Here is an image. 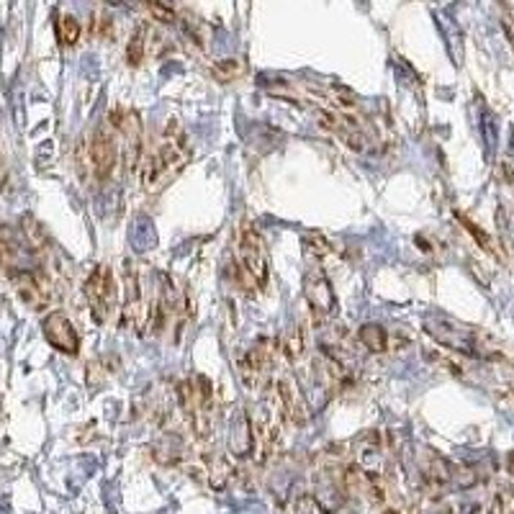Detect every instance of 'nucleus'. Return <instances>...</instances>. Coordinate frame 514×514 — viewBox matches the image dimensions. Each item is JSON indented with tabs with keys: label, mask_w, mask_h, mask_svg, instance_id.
Here are the masks:
<instances>
[{
	"label": "nucleus",
	"mask_w": 514,
	"mask_h": 514,
	"mask_svg": "<svg viewBox=\"0 0 514 514\" xmlns=\"http://www.w3.org/2000/svg\"><path fill=\"white\" fill-rule=\"evenodd\" d=\"M190 160V144L188 136L183 134V128L177 126L175 121H170L168 128L163 131V139L155 147V152L147 157L142 170V183L144 188L157 190L173 180L180 170L188 165Z\"/></svg>",
	"instance_id": "nucleus-1"
},
{
	"label": "nucleus",
	"mask_w": 514,
	"mask_h": 514,
	"mask_svg": "<svg viewBox=\"0 0 514 514\" xmlns=\"http://www.w3.org/2000/svg\"><path fill=\"white\" fill-rule=\"evenodd\" d=\"M234 273H237V285L244 291H263L268 283L265 239L252 226H244L234 244Z\"/></svg>",
	"instance_id": "nucleus-2"
},
{
	"label": "nucleus",
	"mask_w": 514,
	"mask_h": 514,
	"mask_svg": "<svg viewBox=\"0 0 514 514\" xmlns=\"http://www.w3.org/2000/svg\"><path fill=\"white\" fill-rule=\"evenodd\" d=\"M425 332L434 342L445 345L447 350L463 352V355H471V358H491V355L483 350V345H481L479 332L453 317L430 314V317H425Z\"/></svg>",
	"instance_id": "nucleus-3"
},
{
	"label": "nucleus",
	"mask_w": 514,
	"mask_h": 514,
	"mask_svg": "<svg viewBox=\"0 0 514 514\" xmlns=\"http://www.w3.org/2000/svg\"><path fill=\"white\" fill-rule=\"evenodd\" d=\"M82 291H85V298H88V306H90V314L98 324L103 322H109V317L114 314L116 309V278L114 270H111L109 265H95L93 270H90L88 280L82 285Z\"/></svg>",
	"instance_id": "nucleus-4"
},
{
	"label": "nucleus",
	"mask_w": 514,
	"mask_h": 514,
	"mask_svg": "<svg viewBox=\"0 0 514 514\" xmlns=\"http://www.w3.org/2000/svg\"><path fill=\"white\" fill-rule=\"evenodd\" d=\"M304 298L306 306L312 309L314 324H324L327 319L334 317L337 312V296L332 291L322 268H309L304 275Z\"/></svg>",
	"instance_id": "nucleus-5"
},
{
	"label": "nucleus",
	"mask_w": 514,
	"mask_h": 514,
	"mask_svg": "<svg viewBox=\"0 0 514 514\" xmlns=\"http://www.w3.org/2000/svg\"><path fill=\"white\" fill-rule=\"evenodd\" d=\"M11 285H13L16 296L34 312L47 309L49 301H52V291H49V283L39 273L34 270H13L11 273Z\"/></svg>",
	"instance_id": "nucleus-6"
},
{
	"label": "nucleus",
	"mask_w": 514,
	"mask_h": 514,
	"mask_svg": "<svg viewBox=\"0 0 514 514\" xmlns=\"http://www.w3.org/2000/svg\"><path fill=\"white\" fill-rule=\"evenodd\" d=\"M111 121H114L111 126L121 134L128 168L134 170L136 163H139V155H142V124H139V116L128 109H114L111 111Z\"/></svg>",
	"instance_id": "nucleus-7"
},
{
	"label": "nucleus",
	"mask_w": 514,
	"mask_h": 514,
	"mask_svg": "<svg viewBox=\"0 0 514 514\" xmlns=\"http://www.w3.org/2000/svg\"><path fill=\"white\" fill-rule=\"evenodd\" d=\"M41 329H44V337H47V342L55 347V350L65 352V355H77V350H80V337H77L75 324L62 312L49 314V317L44 319Z\"/></svg>",
	"instance_id": "nucleus-8"
},
{
	"label": "nucleus",
	"mask_w": 514,
	"mask_h": 514,
	"mask_svg": "<svg viewBox=\"0 0 514 514\" xmlns=\"http://www.w3.org/2000/svg\"><path fill=\"white\" fill-rule=\"evenodd\" d=\"M270 368H273V350L265 339L257 342L255 347H250V350L242 355V360H239V376H242V381L250 386V388L263 386Z\"/></svg>",
	"instance_id": "nucleus-9"
},
{
	"label": "nucleus",
	"mask_w": 514,
	"mask_h": 514,
	"mask_svg": "<svg viewBox=\"0 0 514 514\" xmlns=\"http://www.w3.org/2000/svg\"><path fill=\"white\" fill-rule=\"evenodd\" d=\"M88 160H90V170H93V175L98 177V180L111 177V173L116 170V142L106 128H98L93 134V139H90Z\"/></svg>",
	"instance_id": "nucleus-10"
},
{
	"label": "nucleus",
	"mask_w": 514,
	"mask_h": 514,
	"mask_svg": "<svg viewBox=\"0 0 514 514\" xmlns=\"http://www.w3.org/2000/svg\"><path fill=\"white\" fill-rule=\"evenodd\" d=\"M275 388H278V399H280V406H283L285 417H288L293 425H301V422L309 420V409H306L304 393L298 391V383L291 378V376L278 378Z\"/></svg>",
	"instance_id": "nucleus-11"
},
{
	"label": "nucleus",
	"mask_w": 514,
	"mask_h": 514,
	"mask_svg": "<svg viewBox=\"0 0 514 514\" xmlns=\"http://www.w3.org/2000/svg\"><path fill=\"white\" fill-rule=\"evenodd\" d=\"M229 450L237 458H244V455H250L255 450V430H252L247 414L237 417V422H234V430L229 434Z\"/></svg>",
	"instance_id": "nucleus-12"
},
{
	"label": "nucleus",
	"mask_w": 514,
	"mask_h": 514,
	"mask_svg": "<svg viewBox=\"0 0 514 514\" xmlns=\"http://www.w3.org/2000/svg\"><path fill=\"white\" fill-rule=\"evenodd\" d=\"M283 355H285V360H288L291 366H301V363H304V358H306V334H304V329L293 327V329L285 334Z\"/></svg>",
	"instance_id": "nucleus-13"
},
{
	"label": "nucleus",
	"mask_w": 514,
	"mask_h": 514,
	"mask_svg": "<svg viewBox=\"0 0 514 514\" xmlns=\"http://www.w3.org/2000/svg\"><path fill=\"white\" fill-rule=\"evenodd\" d=\"M358 339L368 352H386V347H388V337H386V329L381 324H363L358 329Z\"/></svg>",
	"instance_id": "nucleus-14"
},
{
	"label": "nucleus",
	"mask_w": 514,
	"mask_h": 514,
	"mask_svg": "<svg viewBox=\"0 0 514 514\" xmlns=\"http://www.w3.org/2000/svg\"><path fill=\"white\" fill-rule=\"evenodd\" d=\"M77 36H80V23H77V18L70 13L60 16V18H57V39H60V44L72 47L75 41H77Z\"/></svg>",
	"instance_id": "nucleus-15"
},
{
	"label": "nucleus",
	"mask_w": 514,
	"mask_h": 514,
	"mask_svg": "<svg viewBox=\"0 0 514 514\" xmlns=\"http://www.w3.org/2000/svg\"><path fill=\"white\" fill-rule=\"evenodd\" d=\"M242 72L244 65L239 60H222L219 65H214V77L219 82H234Z\"/></svg>",
	"instance_id": "nucleus-16"
},
{
	"label": "nucleus",
	"mask_w": 514,
	"mask_h": 514,
	"mask_svg": "<svg viewBox=\"0 0 514 514\" xmlns=\"http://www.w3.org/2000/svg\"><path fill=\"white\" fill-rule=\"evenodd\" d=\"M144 60V28H136L131 39H128V47H126V62L131 67L136 65H142Z\"/></svg>",
	"instance_id": "nucleus-17"
},
{
	"label": "nucleus",
	"mask_w": 514,
	"mask_h": 514,
	"mask_svg": "<svg viewBox=\"0 0 514 514\" xmlns=\"http://www.w3.org/2000/svg\"><path fill=\"white\" fill-rule=\"evenodd\" d=\"M147 11H149L152 16H155L157 21H165V23H175V18H177L175 8H173V6H165V3H149Z\"/></svg>",
	"instance_id": "nucleus-18"
},
{
	"label": "nucleus",
	"mask_w": 514,
	"mask_h": 514,
	"mask_svg": "<svg viewBox=\"0 0 514 514\" xmlns=\"http://www.w3.org/2000/svg\"><path fill=\"white\" fill-rule=\"evenodd\" d=\"M304 244H306V252H312V255H319V257H324V255H329V242H327L324 237H319V234H309V237L304 239Z\"/></svg>",
	"instance_id": "nucleus-19"
},
{
	"label": "nucleus",
	"mask_w": 514,
	"mask_h": 514,
	"mask_svg": "<svg viewBox=\"0 0 514 514\" xmlns=\"http://www.w3.org/2000/svg\"><path fill=\"white\" fill-rule=\"evenodd\" d=\"M504 222V219H501ZM504 231L509 234V242L514 244V214H507V222H504Z\"/></svg>",
	"instance_id": "nucleus-20"
},
{
	"label": "nucleus",
	"mask_w": 514,
	"mask_h": 514,
	"mask_svg": "<svg viewBox=\"0 0 514 514\" xmlns=\"http://www.w3.org/2000/svg\"><path fill=\"white\" fill-rule=\"evenodd\" d=\"M3 260H6V250H3V244H0V265H3Z\"/></svg>",
	"instance_id": "nucleus-21"
},
{
	"label": "nucleus",
	"mask_w": 514,
	"mask_h": 514,
	"mask_svg": "<svg viewBox=\"0 0 514 514\" xmlns=\"http://www.w3.org/2000/svg\"><path fill=\"white\" fill-rule=\"evenodd\" d=\"M386 514H399V512H386Z\"/></svg>",
	"instance_id": "nucleus-22"
}]
</instances>
